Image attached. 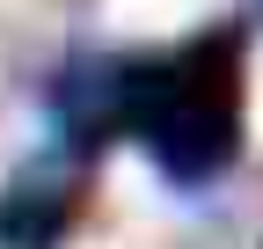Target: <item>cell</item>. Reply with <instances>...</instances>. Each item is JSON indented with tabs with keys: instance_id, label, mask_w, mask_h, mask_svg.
Here are the masks:
<instances>
[{
	"instance_id": "obj_1",
	"label": "cell",
	"mask_w": 263,
	"mask_h": 249,
	"mask_svg": "<svg viewBox=\"0 0 263 249\" xmlns=\"http://www.w3.org/2000/svg\"><path fill=\"white\" fill-rule=\"evenodd\" d=\"M132 15H146V22H176V15H197L205 0H124Z\"/></svg>"
}]
</instances>
